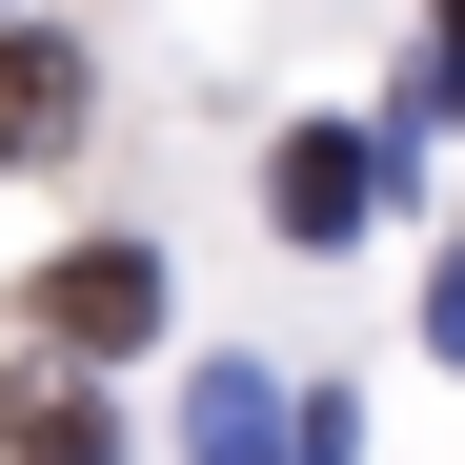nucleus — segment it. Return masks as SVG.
<instances>
[{
    "label": "nucleus",
    "mask_w": 465,
    "mask_h": 465,
    "mask_svg": "<svg viewBox=\"0 0 465 465\" xmlns=\"http://www.w3.org/2000/svg\"><path fill=\"white\" fill-rule=\"evenodd\" d=\"M364 405L344 384H263V364H203V405H183V465H344Z\"/></svg>",
    "instance_id": "obj_1"
},
{
    "label": "nucleus",
    "mask_w": 465,
    "mask_h": 465,
    "mask_svg": "<svg viewBox=\"0 0 465 465\" xmlns=\"http://www.w3.org/2000/svg\"><path fill=\"white\" fill-rule=\"evenodd\" d=\"M384 203H405V142H384V122H283V163H263L283 243H364Z\"/></svg>",
    "instance_id": "obj_2"
},
{
    "label": "nucleus",
    "mask_w": 465,
    "mask_h": 465,
    "mask_svg": "<svg viewBox=\"0 0 465 465\" xmlns=\"http://www.w3.org/2000/svg\"><path fill=\"white\" fill-rule=\"evenodd\" d=\"M21 303H41V344H61V364H122L142 324H163V263H142V243H61Z\"/></svg>",
    "instance_id": "obj_3"
},
{
    "label": "nucleus",
    "mask_w": 465,
    "mask_h": 465,
    "mask_svg": "<svg viewBox=\"0 0 465 465\" xmlns=\"http://www.w3.org/2000/svg\"><path fill=\"white\" fill-rule=\"evenodd\" d=\"M61 142H82V41L0 21V163H61Z\"/></svg>",
    "instance_id": "obj_4"
},
{
    "label": "nucleus",
    "mask_w": 465,
    "mask_h": 465,
    "mask_svg": "<svg viewBox=\"0 0 465 465\" xmlns=\"http://www.w3.org/2000/svg\"><path fill=\"white\" fill-rule=\"evenodd\" d=\"M0 465H122L102 384H82V364H0Z\"/></svg>",
    "instance_id": "obj_5"
},
{
    "label": "nucleus",
    "mask_w": 465,
    "mask_h": 465,
    "mask_svg": "<svg viewBox=\"0 0 465 465\" xmlns=\"http://www.w3.org/2000/svg\"><path fill=\"white\" fill-rule=\"evenodd\" d=\"M425 102H465V21H445V41H425Z\"/></svg>",
    "instance_id": "obj_6"
},
{
    "label": "nucleus",
    "mask_w": 465,
    "mask_h": 465,
    "mask_svg": "<svg viewBox=\"0 0 465 465\" xmlns=\"http://www.w3.org/2000/svg\"><path fill=\"white\" fill-rule=\"evenodd\" d=\"M425 324H445V344H465V243H445V303H425Z\"/></svg>",
    "instance_id": "obj_7"
}]
</instances>
